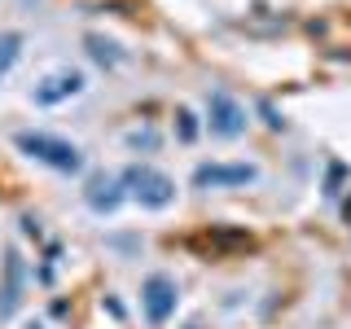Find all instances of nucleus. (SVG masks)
Wrapping results in <instances>:
<instances>
[{
	"label": "nucleus",
	"mask_w": 351,
	"mask_h": 329,
	"mask_svg": "<svg viewBox=\"0 0 351 329\" xmlns=\"http://www.w3.org/2000/svg\"><path fill=\"white\" fill-rule=\"evenodd\" d=\"M14 145L27 154V158H36V162H44V167H53V171H62V175H75V171L84 167V154L75 149L71 141L49 136V132H18Z\"/></svg>",
	"instance_id": "1"
},
{
	"label": "nucleus",
	"mask_w": 351,
	"mask_h": 329,
	"mask_svg": "<svg viewBox=\"0 0 351 329\" xmlns=\"http://www.w3.org/2000/svg\"><path fill=\"white\" fill-rule=\"evenodd\" d=\"M123 184H128V193L136 197L141 206H149V211H162V206H171V197H176V184H171L162 171L145 167V162L128 167V171H123Z\"/></svg>",
	"instance_id": "2"
},
{
	"label": "nucleus",
	"mask_w": 351,
	"mask_h": 329,
	"mask_svg": "<svg viewBox=\"0 0 351 329\" xmlns=\"http://www.w3.org/2000/svg\"><path fill=\"white\" fill-rule=\"evenodd\" d=\"M246 110H241L233 97L224 93V88H215V93H206V127H211V136H224V141H233L246 132Z\"/></svg>",
	"instance_id": "3"
},
{
	"label": "nucleus",
	"mask_w": 351,
	"mask_h": 329,
	"mask_svg": "<svg viewBox=\"0 0 351 329\" xmlns=\"http://www.w3.org/2000/svg\"><path fill=\"white\" fill-rule=\"evenodd\" d=\"M141 303H145L149 325H167V316L176 312V281L167 272H149L141 285Z\"/></svg>",
	"instance_id": "4"
},
{
	"label": "nucleus",
	"mask_w": 351,
	"mask_h": 329,
	"mask_svg": "<svg viewBox=\"0 0 351 329\" xmlns=\"http://www.w3.org/2000/svg\"><path fill=\"white\" fill-rule=\"evenodd\" d=\"M80 93H84V75L80 71H58L44 84L31 88V101L36 106H62V101H71V97H80Z\"/></svg>",
	"instance_id": "5"
},
{
	"label": "nucleus",
	"mask_w": 351,
	"mask_h": 329,
	"mask_svg": "<svg viewBox=\"0 0 351 329\" xmlns=\"http://www.w3.org/2000/svg\"><path fill=\"white\" fill-rule=\"evenodd\" d=\"M255 175L259 171L246 167V162H202V167L193 171V184H197V189H206V184L219 189V184H250Z\"/></svg>",
	"instance_id": "6"
},
{
	"label": "nucleus",
	"mask_w": 351,
	"mask_h": 329,
	"mask_svg": "<svg viewBox=\"0 0 351 329\" xmlns=\"http://www.w3.org/2000/svg\"><path fill=\"white\" fill-rule=\"evenodd\" d=\"M84 197H88V206H93L97 215H110L128 193H123V180H114V175H97V180L88 184V193H84Z\"/></svg>",
	"instance_id": "7"
},
{
	"label": "nucleus",
	"mask_w": 351,
	"mask_h": 329,
	"mask_svg": "<svg viewBox=\"0 0 351 329\" xmlns=\"http://www.w3.org/2000/svg\"><path fill=\"white\" fill-rule=\"evenodd\" d=\"M22 259L14 250H5V290H0V316H14V307L22 299Z\"/></svg>",
	"instance_id": "8"
},
{
	"label": "nucleus",
	"mask_w": 351,
	"mask_h": 329,
	"mask_svg": "<svg viewBox=\"0 0 351 329\" xmlns=\"http://www.w3.org/2000/svg\"><path fill=\"white\" fill-rule=\"evenodd\" d=\"M18 53H22V36H18V31H0V80L14 71Z\"/></svg>",
	"instance_id": "9"
},
{
	"label": "nucleus",
	"mask_w": 351,
	"mask_h": 329,
	"mask_svg": "<svg viewBox=\"0 0 351 329\" xmlns=\"http://www.w3.org/2000/svg\"><path fill=\"white\" fill-rule=\"evenodd\" d=\"M88 49H93V58L101 62V66H114V62H119L114 44H110V40H101V36H88Z\"/></svg>",
	"instance_id": "10"
},
{
	"label": "nucleus",
	"mask_w": 351,
	"mask_h": 329,
	"mask_svg": "<svg viewBox=\"0 0 351 329\" xmlns=\"http://www.w3.org/2000/svg\"><path fill=\"white\" fill-rule=\"evenodd\" d=\"M176 119H180V136H184V141H193V132H197V127H193V114H189V110H180Z\"/></svg>",
	"instance_id": "11"
},
{
	"label": "nucleus",
	"mask_w": 351,
	"mask_h": 329,
	"mask_svg": "<svg viewBox=\"0 0 351 329\" xmlns=\"http://www.w3.org/2000/svg\"><path fill=\"white\" fill-rule=\"evenodd\" d=\"M193 329H197V325H193Z\"/></svg>",
	"instance_id": "12"
}]
</instances>
